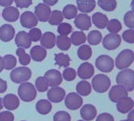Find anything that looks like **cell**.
Wrapping results in <instances>:
<instances>
[{"mask_svg":"<svg viewBox=\"0 0 134 121\" xmlns=\"http://www.w3.org/2000/svg\"><path fill=\"white\" fill-rule=\"evenodd\" d=\"M116 83L124 87L128 92L134 90V71L130 69L121 70L116 76Z\"/></svg>","mask_w":134,"mask_h":121,"instance_id":"obj_1","label":"cell"},{"mask_svg":"<svg viewBox=\"0 0 134 121\" xmlns=\"http://www.w3.org/2000/svg\"><path fill=\"white\" fill-rule=\"evenodd\" d=\"M19 98L25 102H31L34 101L37 96V91L35 87L28 82L21 83L18 87Z\"/></svg>","mask_w":134,"mask_h":121,"instance_id":"obj_2","label":"cell"},{"mask_svg":"<svg viewBox=\"0 0 134 121\" xmlns=\"http://www.w3.org/2000/svg\"><path fill=\"white\" fill-rule=\"evenodd\" d=\"M134 61V53L130 49H126L121 51L115 59V66L118 69L122 70L128 69Z\"/></svg>","mask_w":134,"mask_h":121,"instance_id":"obj_3","label":"cell"},{"mask_svg":"<svg viewBox=\"0 0 134 121\" xmlns=\"http://www.w3.org/2000/svg\"><path fill=\"white\" fill-rule=\"evenodd\" d=\"M110 78L104 74H98L93 77L92 80V87L93 90L100 94L105 93L108 91L111 87Z\"/></svg>","mask_w":134,"mask_h":121,"instance_id":"obj_4","label":"cell"},{"mask_svg":"<svg viewBox=\"0 0 134 121\" xmlns=\"http://www.w3.org/2000/svg\"><path fill=\"white\" fill-rule=\"evenodd\" d=\"M31 77V70L25 66L17 67L13 69L10 73V80L15 83L27 82Z\"/></svg>","mask_w":134,"mask_h":121,"instance_id":"obj_5","label":"cell"},{"mask_svg":"<svg viewBox=\"0 0 134 121\" xmlns=\"http://www.w3.org/2000/svg\"><path fill=\"white\" fill-rule=\"evenodd\" d=\"M95 65L97 69L104 73L111 72L115 67V61L112 57L108 55H100L95 61Z\"/></svg>","mask_w":134,"mask_h":121,"instance_id":"obj_6","label":"cell"},{"mask_svg":"<svg viewBox=\"0 0 134 121\" xmlns=\"http://www.w3.org/2000/svg\"><path fill=\"white\" fill-rule=\"evenodd\" d=\"M122 43V37L119 34H108L103 39V46L108 50L117 49Z\"/></svg>","mask_w":134,"mask_h":121,"instance_id":"obj_7","label":"cell"},{"mask_svg":"<svg viewBox=\"0 0 134 121\" xmlns=\"http://www.w3.org/2000/svg\"><path fill=\"white\" fill-rule=\"evenodd\" d=\"M83 103L82 97L77 93H70L64 98L65 106L70 110H76L79 109Z\"/></svg>","mask_w":134,"mask_h":121,"instance_id":"obj_8","label":"cell"},{"mask_svg":"<svg viewBox=\"0 0 134 121\" xmlns=\"http://www.w3.org/2000/svg\"><path fill=\"white\" fill-rule=\"evenodd\" d=\"M38 19L36 18L34 13L31 11H25L24 12L21 16H20V22L22 27L25 28H32L37 26L38 24Z\"/></svg>","mask_w":134,"mask_h":121,"instance_id":"obj_9","label":"cell"},{"mask_svg":"<svg viewBox=\"0 0 134 121\" xmlns=\"http://www.w3.org/2000/svg\"><path fill=\"white\" fill-rule=\"evenodd\" d=\"M44 77L48 82L49 87H58L63 81L61 73L57 69H49L44 74Z\"/></svg>","mask_w":134,"mask_h":121,"instance_id":"obj_10","label":"cell"},{"mask_svg":"<svg viewBox=\"0 0 134 121\" xmlns=\"http://www.w3.org/2000/svg\"><path fill=\"white\" fill-rule=\"evenodd\" d=\"M129 92L126 91V89L121 86V85H115L111 87L108 93V98L112 102H118L120 99L127 97Z\"/></svg>","mask_w":134,"mask_h":121,"instance_id":"obj_11","label":"cell"},{"mask_svg":"<svg viewBox=\"0 0 134 121\" xmlns=\"http://www.w3.org/2000/svg\"><path fill=\"white\" fill-rule=\"evenodd\" d=\"M75 25L81 31H88L92 26L91 18L87 13H79L75 18Z\"/></svg>","mask_w":134,"mask_h":121,"instance_id":"obj_12","label":"cell"},{"mask_svg":"<svg viewBox=\"0 0 134 121\" xmlns=\"http://www.w3.org/2000/svg\"><path fill=\"white\" fill-rule=\"evenodd\" d=\"M65 94L66 92L64 89L60 87H53L48 91L47 98L49 101L53 103H59L64 99Z\"/></svg>","mask_w":134,"mask_h":121,"instance_id":"obj_13","label":"cell"},{"mask_svg":"<svg viewBox=\"0 0 134 121\" xmlns=\"http://www.w3.org/2000/svg\"><path fill=\"white\" fill-rule=\"evenodd\" d=\"M51 13V9L49 6L44 3L38 4L35 8V15L38 20L41 22H46Z\"/></svg>","mask_w":134,"mask_h":121,"instance_id":"obj_14","label":"cell"},{"mask_svg":"<svg viewBox=\"0 0 134 121\" xmlns=\"http://www.w3.org/2000/svg\"><path fill=\"white\" fill-rule=\"evenodd\" d=\"M76 72L80 79L89 80L94 75V67L90 62H83L79 65Z\"/></svg>","mask_w":134,"mask_h":121,"instance_id":"obj_15","label":"cell"},{"mask_svg":"<svg viewBox=\"0 0 134 121\" xmlns=\"http://www.w3.org/2000/svg\"><path fill=\"white\" fill-rule=\"evenodd\" d=\"M15 43L18 47L23 49H28L31 46V41L29 35L25 31H19L15 36Z\"/></svg>","mask_w":134,"mask_h":121,"instance_id":"obj_16","label":"cell"},{"mask_svg":"<svg viewBox=\"0 0 134 121\" xmlns=\"http://www.w3.org/2000/svg\"><path fill=\"white\" fill-rule=\"evenodd\" d=\"M15 36L14 28L9 24H5L0 27V40L4 43L11 41Z\"/></svg>","mask_w":134,"mask_h":121,"instance_id":"obj_17","label":"cell"},{"mask_svg":"<svg viewBox=\"0 0 134 121\" xmlns=\"http://www.w3.org/2000/svg\"><path fill=\"white\" fill-rule=\"evenodd\" d=\"M97 108L90 104L84 105L80 110L81 117L86 121H91L94 120L97 117Z\"/></svg>","mask_w":134,"mask_h":121,"instance_id":"obj_18","label":"cell"},{"mask_svg":"<svg viewBox=\"0 0 134 121\" xmlns=\"http://www.w3.org/2000/svg\"><path fill=\"white\" fill-rule=\"evenodd\" d=\"M2 105L9 111H13L19 107L20 100L16 95L13 94H8L3 98Z\"/></svg>","mask_w":134,"mask_h":121,"instance_id":"obj_19","label":"cell"},{"mask_svg":"<svg viewBox=\"0 0 134 121\" xmlns=\"http://www.w3.org/2000/svg\"><path fill=\"white\" fill-rule=\"evenodd\" d=\"M133 100L130 97L127 96V97H125V98L120 99L117 102L116 107H117L118 111L120 113L126 114V113H128L129 112H130L133 109Z\"/></svg>","mask_w":134,"mask_h":121,"instance_id":"obj_20","label":"cell"},{"mask_svg":"<svg viewBox=\"0 0 134 121\" xmlns=\"http://www.w3.org/2000/svg\"><path fill=\"white\" fill-rule=\"evenodd\" d=\"M2 18L7 22H15L20 17L19 10L14 6H7L2 10Z\"/></svg>","mask_w":134,"mask_h":121,"instance_id":"obj_21","label":"cell"},{"mask_svg":"<svg viewBox=\"0 0 134 121\" xmlns=\"http://www.w3.org/2000/svg\"><path fill=\"white\" fill-rule=\"evenodd\" d=\"M47 56V51L46 49L42 47V46H34L30 51V57L31 58L36 61V62H41Z\"/></svg>","mask_w":134,"mask_h":121,"instance_id":"obj_22","label":"cell"},{"mask_svg":"<svg viewBox=\"0 0 134 121\" xmlns=\"http://www.w3.org/2000/svg\"><path fill=\"white\" fill-rule=\"evenodd\" d=\"M40 43L45 49H53L56 45V35L51 31H46L42 35Z\"/></svg>","mask_w":134,"mask_h":121,"instance_id":"obj_23","label":"cell"},{"mask_svg":"<svg viewBox=\"0 0 134 121\" xmlns=\"http://www.w3.org/2000/svg\"><path fill=\"white\" fill-rule=\"evenodd\" d=\"M76 4L78 10L82 13H88L94 10L97 3L95 0H77Z\"/></svg>","mask_w":134,"mask_h":121,"instance_id":"obj_24","label":"cell"},{"mask_svg":"<svg viewBox=\"0 0 134 121\" xmlns=\"http://www.w3.org/2000/svg\"><path fill=\"white\" fill-rule=\"evenodd\" d=\"M91 20L93 21V24L97 28L104 29L107 26V24L108 22V18L107 15H105L102 13H100V12H97L93 15Z\"/></svg>","mask_w":134,"mask_h":121,"instance_id":"obj_25","label":"cell"},{"mask_svg":"<svg viewBox=\"0 0 134 121\" xmlns=\"http://www.w3.org/2000/svg\"><path fill=\"white\" fill-rule=\"evenodd\" d=\"M76 92L81 96H88L91 94L92 86L86 80H82L76 85Z\"/></svg>","mask_w":134,"mask_h":121,"instance_id":"obj_26","label":"cell"},{"mask_svg":"<svg viewBox=\"0 0 134 121\" xmlns=\"http://www.w3.org/2000/svg\"><path fill=\"white\" fill-rule=\"evenodd\" d=\"M36 111L41 115L49 114L52 110V105L49 101L46 99H42L38 101L35 106Z\"/></svg>","mask_w":134,"mask_h":121,"instance_id":"obj_27","label":"cell"},{"mask_svg":"<svg viewBox=\"0 0 134 121\" xmlns=\"http://www.w3.org/2000/svg\"><path fill=\"white\" fill-rule=\"evenodd\" d=\"M71 43L74 46H80L86 42V35L82 31H74L69 38Z\"/></svg>","mask_w":134,"mask_h":121,"instance_id":"obj_28","label":"cell"},{"mask_svg":"<svg viewBox=\"0 0 134 121\" xmlns=\"http://www.w3.org/2000/svg\"><path fill=\"white\" fill-rule=\"evenodd\" d=\"M92 54H93L92 48L90 47V46L86 44L81 46L77 51V55L79 58L82 61H88L92 57Z\"/></svg>","mask_w":134,"mask_h":121,"instance_id":"obj_29","label":"cell"},{"mask_svg":"<svg viewBox=\"0 0 134 121\" xmlns=\"http://www.w3.org/2000/svg\"><path fill=\"white\" fill-rule=\"evenodd\" d=\"M102 39H103L102 34L98 30H93V31H91L88 34V35L86 37V40L92 46L99 45L102 42Z\"/></svg>","mask_w":134,"mask_h":121,"instance_id":"obj_30","label":"cell"},{"mask_svg":"<svg viewBox=\"0 0 134 121\" xmlns=\"http://www.w3.org/2000/svg\"><path fill=\"white\" fill-rule=\"evenodd\" d=\"M54 60H55V64L58 65L59 67L68 68L70 65V62H71L70 57L68 54H65L64 53L55 54Z\"/></svg>","mask_w":134,"mask_h":121,"instance_id":"obj_31","label":"cell"},{"mask_svg":"<svg viewBox=\"0 0 134 121\" xmlns=\"http://www.w3.org/2000/svg\"><path fill=\"white\" fill-rule=\"evenodd\" d=\"M61 13L63 14L64 18L71 20L75 18V17L78 15V9L75 5L69 4L63 8V11Z\"/></svg>","mask_w":134,"mask_h":121,"instance_id":"obj_32","label":"cell"},{"mask_svg":"<svg viewBox=\"0 0 134 121\" xmlns=\"http://www.w3.org/2000/svg\"><path fill=\"white\" fill-rule=\"evenodd\" d=\"M56 44L57 47L63 51L68 50L71 45L69 37L66 35H60L56 38Z\"/></svg>","mask_w":134,"mask_h":121,"instance_id":"obj_33","label":"cell"},{"mask_svg":"<svg viewBox=\"0 0 134 121\" xmlns=\"http://www.w3.org/2000/svg\"><path fill=\"white\" fill-rule=\"evenodd\" d=\"M106 28L110 33L118 34L122 29V25L118 19H111L108 20Z\"/></svg>","mask_w":134,"mask_h":121,"instance_id":"obj_34","label":"cell"},{"mask_svg":"<svg viewBox=\"0 0 134 121\" xmlns=\"http://www.w3.org/2000/svg\"><path fill=\"white\" fill-rule=\"evenodd\" d=\"M97 4L103 10L108 12L114 11L117 7L116 0H98Z\"/></svg>","mask_w":134,"mask_h":121,"instance_id":"obj_35","label":"cell"},{"mask_svg":"<svg viewBox=\"0 0 134 121\" xmlns=\"http://www.w3.org/2000/svg\"><path fill=\"white\" fill-rule=\"evenodd\" d=\"M64 20V17L63 14L60 11L55 9L51 11L50 16L48 19V22L51 25H59L60 23H62Z\"/></svg>","mask_w":134,"mask_h":121,"instance_id":"obj_36","label":"cell"},{"mask_svg":"<svg viewBox=\"0 0 134 121\" xmlns=\"http://www.w3.org/2000/svg\"><path fill=\"white\" fill-rule=\"evenodd\" d=\"M16 54L19 57V61H20V65H22L23 66H27V65L30 64L31 57L29 54H27L25 52L24 49L20 48V47L17 48V50H16Z\"/></svg>","mask_w":134,"mask_h":121,"instance_id":"obj_37","label":"cell"},{"mask_svg":"<svg viewBox=\"0 0 134 121\" xmlns=\"http://www.w3.org/2000/svg\"><path fill=\"white\" fill-rule=\"evenodd\" d=\"M2 59L4 63V69L5 70L13 69L16 65V58L13 55L6 54L2 57Z\"/></svg>","mask_w":134,"mask_h":121,"instance_id":"obj_38","label":"cell"},{"mask_svg":"<svg viewBox=\"0 0 134 121\" xmlns=\"http://www.w3.org/2000/svg\"><path fill=\"white\" fill-rule=\"evenodd\" d=\"M35 87L39 92H45L49 88V84L47 80L44 76L38 77L35 80Z\"/></svg>","mask_w":134,"mask_h":121,"instance_id":"obj_39","label":"cell"},{"mask_svg":"<svg viewBox=\"0 0 134 121\" xmlns=\"http://www.w3.org/2000/svg\"><path fill=\"white\" fill-rule=\"evenodd\" d=\"M72 26L69 24V23H60L59 25H58V28H57V32L59 33V35H66L68 36L69 34L71 33L72 31Z\"/></svg>","mask_w":134,"mask_h":121,"instance_id":"obj_40","label":"cell"},{"mask_svg":"<svg viewBox=\"0 0 134 121\" xmlns=\"http://www.w3.org/2000/svg\"><path fill=\"white\" fill-rule=\"evenodd\" d=\"M77 76V72L73 68H65V69L63 71L62 73V77L66 80V81H73L75 80Z\"/></svg>","mask_w":134,"mask_h":121,"instance_id":"obj_41","label":"cell"},{"mask_svg":"<svg viewBox=\"0 0 134 121\" xmlns=\"http://www.w3.org/2000/svg\"><path fill=\"white\" fill-rule=\"evenodd\" d=\"M124 23L130 29H134V11L130 10L124 15Z\"/></svg>","mask_w":134,"mask_h":121,"instance_id":"obj_42","label":"cell"},{"mask_svg":"<svg viewBox=\"0 0 134 121\" xmlns=\"http://www.w3.org/2000/svg\"><path fill=\"white\" fill-rule=\"evenodd\" d=\"M28 35H29V37L31 39V41L35 43V42H38L40 40L42 33L39 28L35 27V28H32L30 29Z\"/></svg>","mask_w":134,"mask_h":121,"instance_id":"obj_43","label":"cell"},{"mask_svg":"<svg viewBox=\"0 0 134 121\" xmlns=\"http://www.w3.org/2000/svg\"><path fill=\"white\" fill-rule=\"evenodd\" d=\"M71 117L70 114L65 111H59L55 113L53 121H71Z\"/></svg>","mask_w":134,"mask_h":121,"instance_id":"obj_44","label":"cell"},{"mask_svg":"<svg viewBox=\"0 0 134 121\" xmlns=\"http://www.w3.org/2000/svg\"><path fill=\"white\" fill-rule=\"evenodd\" d=\"M123 40L127 43L133 44L134 43V30L133 29H128L126 30L122 35Z\"/></svg>","mask_w":134,"mask_h":121,"instance_id":"obj_45","label":"cell"},{"mask_svg":"<svg viewBox=\"0 0 134 121\" xmlns=\"http://www.w3.org/2000/svg\"><path fill=\"white\" fill-rule=\"evenodd\" d=\"M14 115L9 111H3L0 113V121H13Z\"/></svg>","mask_w":134,"mask_h":121,"instance_id":"obj_46","label":"cell"},{"mask_svg":"<svg viewBox=\"0 0 134 121\" xmlns=\"http://www.w3.org/2000/svg\"><path fill=\"white\" fill-rule=\"evenodd\" d=\"M16 7L20 9L28 8L32 4V0H13Z\"/></svg>","mask_w":134,"mask_h":121,"instance_id":"obj_47","label":"cell"},{"mask_svg":"<svg viewBox=\"0 0 134 121\" xmlns=\"http://www.w3.org/2000/svg\"><path fill=\"white\" fill-rule=\"evenodd\" d=\"M96 121H115V119L111 114L108 113H103L97 117Z\"/></svg>","mask_w":134,"mask_h":121,"instance_id":"obj_48","label":"cell"},{"mask_svg":"<svg viewBox=\"0 0 134 121\" xmlns=\"http://www.w3.org/2000/svg\"><path fill=\"white\" fill-rule=\"evenodd\" d=\"M7 90V83L6 81L0 79V94L5 92Z\"/></svg>","mask_w":134,"mask_h":121,"instance_id":"obj_49","label":"cell"},{"mask_svg":"<svg viewBox=\"0 0 134 121\" xmlns=\"http://www.w3.org/2000/svg\"><path fill=\"white\" fill-rule=\"evenodd\" d=\"M13 2V0H0V6L3 7L10 6Z\"/></svg>","mask_w":134,"mask_h":121,"instance_id":"obj_50","label":"cell"},{"mask_svg":"<svg viewBox=\"0 0 134 121\" xmlns=\"http://www.w3.org/2000/svg\"><path fill=\"white\" fill-rule=\"evenodd\" d=\"M42 1H43L44 4H46L49 6H53L58 2V0H42Z\"/></svg>","mask_w":134,"mask_h":121,"instance_id":"obj_51","label":"cell"},{"mask_svg":"<svg viewBox=\"0 0 134 121\" xmlns=\"http://www.w3.org/2000/svg\"><path fill=\"white\" fill-rule=\"evenodd\" d=\"M129 114H128V118H127V120L130 121H134V112L133 110L132 109L130 112H129L128 113Z\"/></svg>","mask_w":134,"mask_h":121,"instance_id":"obj_52","label":"cell"},{"mask_svg":"<svg viewBox=\"0 0 134 121\" xmlns=\"http://www.w3.org/2000/svg\"><path fill=\"white\" fill-rule=\"evenodd\" d=\"M4 69V63H3V59L2 57L0 56V72H2V70Z\"/></svg>","mask_w":134,"mask_h":121,"instance_id":"obj_53","label":"cell"},{"mask_svg":"<svg viewBox=\"0 0 134 121\" xmlns=\"http://www.w3.org/2000/svg\"><path fill=\"white\" fill-rule=\"evenodd\" d=\"M2 107H3V105H2V99L0 98V111L2 110Z\"/></svg>","mask_w":134,"mask_h":121,"instance_id":"obj_54","label":"cell"},{"mask_svg":"<svg viewBox=\"0 0 134 121\" xmlns=\"http://www.w3.org/2000/svg\"><path fill=\"white\" fill-rule=\"evenodd\" d=\"M121 121H130V120H121Z\"/></svg>","mask_w":134,"mask_h":121,"instance_id":"obj_55","label":"cell"},{"mask_svg":"<svg viewBox=\"0 0 134 121\" xmlns=\"http://www.w3.org/2000/svg\"><path fill=\"white\" fill-rule=\"evenodd\" d=\"M78 121H84V120H78Z\"/></svg>","mask_w":134,"mask_h":121,"instance_id":"obj_56","label":"cell"},{"mask_svg":"<svg viewBox=\"0 0 134 121\" xmlns=\"http://www.w3.org/2000/svg\"><path fill=\"white\" fill-rule=\"evenodd\" d=\"M21 121H25V120H21Z\"/></svg>","mask_w":134,"mask_h":121,"instance_id":"obj_57","label":"cell"},{"mask_svg":"<svg viewBox=\"0 0 134 121\" xmlns=\"http://www.w3.org/2000/svg\"><path fill=\"white\" fill-rule=\"evenodd\" d=\"M76 1H77V0H76Z\"/></svg>","mask_w":134,"mask_h":121,"instance_id":"obj_58","label":"cell"}]
</instances>
